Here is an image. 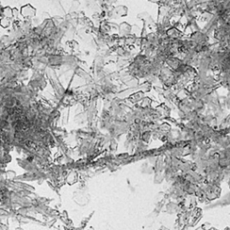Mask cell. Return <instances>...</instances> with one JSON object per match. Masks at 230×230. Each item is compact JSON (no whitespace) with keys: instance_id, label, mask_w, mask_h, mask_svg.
<instances>
[{"instance_id":"3","label":"cell","mask_w":230,"mask_h":230,"mask_svg":"<svg viewBox=\"0 0 230 230\" xmlns=\"http://www.w3.org/2000/svg\"><path fill=\"white\" fill-rule=\"evenodd\" d=\"M131 29L132 27L130 26V25H129L128 23H121L119 26L120 33L122 34V35H128L129 33L131 32Z\"/></svg>"},{"instance_id":"8","label":"cell","mask_w":230,"mask_h":230,"mask_svg":"<svg viewBox=\"0 0 230 230\" xmlns=\"http://www.w3.org/2000/svg\"><path fill=\"white\" fill-rule=\"evenodd\" d=\"M149 2H151V3H158L160 0H148Z\"/></svg>"},{"instance_id":"5","label":"cell","mask_w":230,"mask_h":230,"mask_svg":"<svg viewBox=\"0 0 230 230\" xmlns=\"http://www.w3.org/2000/svg\"><path fill=\"white\" fill-rule=\"evenodd\" d=\"M144 95H145V94H144V92L138 91V92H137V93L133 94L131 96H130V101L132 102H140V101H142V99L145 97Z\"/></svg>"},{"instance_id":"2","label":"cell","mask_w":230,"mask_h":230,"mask_svg":"<svg viewBox=\"0 0 230 230\" xmlns=\"http://www.w3.org/2000/svg\"><path fill=\"white\" fill-rule=\"evenodd\" d=\"M166 35L171 40H178V38L181 36V33L176 28L173 27V28H170V29L167 30Z\"/></svg>"},{"instance_id":"6","label":"cell","mask_w":230,"mask_h":230,"mask_svg":"<svg viewBox=\"0 0 230 230\" xmlns=\"http://www.w3.org/2000/svg\"><path fill=\"white\" fill-rule=\"evenodd\" d=\"M151 99H149V98H147V97H144L143 99H142V107H144L146 108L147 106H148L150 103H151Z\"/></svg>"},{"instance_id":"7","label":"cell","mask_w":230,"mask_h":230,"mask_svg":"<svg viewBox=\"0 0 230 230\" xmlns=\"http://www.w3.org/2000/svg\"><path fill=\"white\" fill-rule=\"evenodd\" d=\"M108 1V3H110V4H113V3H116L117 2V0H107Z\"/></svg>"},{"instance_id":"1","label":"cell","mask_w":230,"mask_h":230,"mask_svg":"<svg viewBox=\"0 0 230 230\" xmlns=\"http://www.w3.org/2000/svg\"><path fill=\"white\" fill-rule=\"evenodd\" d=\"M166 63H167L168 67H170L173 70H176V69L182 65V63H181L180 60L176 59V58H174V57H173V56L168 57V58L166 59Z\"/></svg>"},{"instance_id":"4","label":"cell","mask_w":230,"mask_h":230,"mask_svg":"<svg viewBox=\"0 0 230 230\" xmlns=\"http://www.w3.org/2000/svg\"><path fill=\"white\" fill-rule=\"evenodd\" d=\"M114 12L120 17L126 16L127 14H128V7H125V6H118V7H115Z\"/></svg>"}]
</instances>
